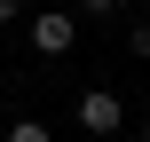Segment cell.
<instances>
[{
	"mask_svg": "<svg viewBox=\"0 0 150 142\" xmlns=\"http://www.w3.org/2000/svg\"><path fill=\"white\" fill-rule=\"evenodd\" d=\"M0 142H55V126H47V119H16Z\"/></svg>",
	"mask_w": 150,
	"mask_h": 142,
	"instance_id": "3",
	"label": "cell"
},
{
	"mask_svg": "<svg viewBox=\"0 0 150 142\" xmlns=\"http://www.w3.org/2000/svg\"><path fill=\"white\" fill-rule=\"evenodd\" d=\"M16 16H24V0H0V24H16Z\"/></svg>",
	"mask_w": 150,
	"mask_h": 142,
	"instance_id": "6",
	"label": "cell"
},
{
	"mask_svg": "<svg viewBox=\"0 0 150 142\" xmlns=\"http://www.w3.org/2000/svg\"><path fill=\"white\" fill-rule=\"evenodd\" d=\"M127 47H134V55L150 63V24H134V32H127Z\"/></svg>",
	"mask_w": 150,
	"mask_h": 142,
	"instance_id": "5",
	"label": "cell"
},
{
	"mask_svg": "<svg viewBox=\"0 0 150 142\" xmlns=\"http://www.w3.org/2000/svg\"><path fill=\"white\" fill-rule=\"evenodd\" d=\"M134 142H150V119H142V126H134Z\"/></svg>",
	"mask_w": 150,
	"mask_h": 142,
	"instance_id": "7",
	"label": "cell"
},
{
	"mask_svg": "<svg viewBox=\"0 0 150 142\" xmlns=\"http://www.w3.org/2000/svg\"><path fill=\"white\" fill-rule=\"evenodd\" d=\"M71 119H79V126H87V134H127V103H119V95H111V87H87V95H79V111H71Z\"/></svg>",
	"mask_w": 150,
	"mask_h": 142,
	"instance_id": "2",
	"label": "cell"
},
{
	"mask_svg": "<svg viewBox=\"0 0 150 142\" xmlns=\"http://www.w3.org/2000/svg\"><path fill=\"white\" fill-rule=\"evenodd\" d=\"M71 16H79V24H111V16H119V0H71Z\"/></svg>",
	"mask_w": 150,
	"mask_h": 142,
	"instance_id": "4",
	"label": "cell"
},
{
	"mask_svg": "<svg viewBox=\"0 0 150 142\" xmlns=\"http://www.w3.org/2000/svg\"><path fill=\"white\" fill-rule=\"evenodd\" d=\"M79 47V16L71 8H40L32 16V55H71Z\"/></svg>",
	"mask_w": 150,
	"mask_h": 142,
	"instance_id": "1",
	"label": "cell"
}]
</instances>
